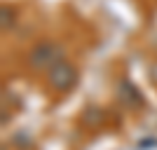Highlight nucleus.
Masks as SVG:
<instances>
[{
	"label": "nucleus",
	"mask_w": 157,
	"mask_h": 150,
	"mask_svg": "<svg viewBox=\"0 0 157 150\" xmlns=\"http://www.w3.org/2000/svg\"><path fill=\"white\" fill-rule=\"evenodd\" d=\"M75 82H78V71L71 63L59 61L49 68V85L56 91H71L75 87Z\"/></svg>",
	"instance_id": "1"
},
{
	"label": "nucleus",
	"mask_w": 157,
	"mask_h": 150,
	"mask_svg": "<svg viewBox=\"0 0 157 150\" xmlns=\"http://www.w3.org/2000/svg\"><path fill=\"white\" fill-rule=\"evenodd\" d=\"M31 66L33 68H52L54 63H59L61 61V47H56L54 42H42L38 45L35 49L31 52Z\"/></svg>",
	"instance_id": "2"
}]
</instances>
